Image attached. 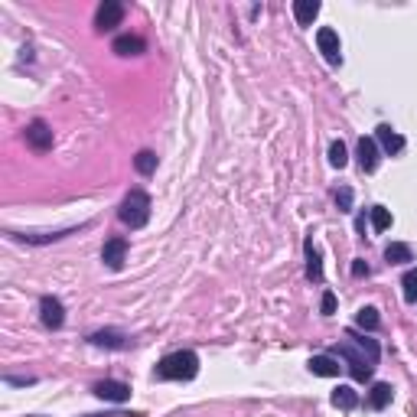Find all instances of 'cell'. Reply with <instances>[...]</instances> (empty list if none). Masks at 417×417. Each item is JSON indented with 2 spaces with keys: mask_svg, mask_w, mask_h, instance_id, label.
Instances as JSON below:
<instances>
[{
  "mask_svg": "<svg viewBox=\"0 0 417 417\" xmlns=\"http://www.w3.org/2000/svg\"><path fill=\"white\" fill-rule=\"evenodd\" d=\"M346 339L349 342L336 346L333 352L349 362V372H352L356 381H368L372 372H375V362H378V342L375 339H365V336H356L352 329L346 333Z\"/></svg>",
  "mask_w": 417,
  "mask_h": 417,
  "instance_id": "cell-1",
  "label": "cell"
},
{
  "mask_svg": "<svg viewBox=\"0 0 417 417\" xmlns=\"http://www.w3.org/2000/svg\"><path fill=\"white\" fill-rule=\"evenodd\" d=\"M196 375H199V356L189 352V349L163 356L157 362V372H153V378H160V381H189Z\"/></svg>",
  "mask_w": 417,
  "mask_h": 417,
  "instance_id": "cell-2",
  "label": "cell"
},
{
  "mask_svg": "<svg viewBox=\"0 0 417 417\" xmlns=\"http://www.w3.org/2000/svg\"><path fill=\"white\" fill-rule=\"evenodd\" d=\"M121 222L124 225H130V229H144L150 219V196L144 192V189H130L128 196H124V202H121Z\"/></svg>",
  "mask_w": 417,
  "mask_h": 417,
  "instance_id": "cell-3",
  "label": "cell"
},
{
  "mask_svg": "<svg viewBox=\"0 0 417 417\" xmlns=\"http://www.w3.org/2000/svg\"><path fill=\"white\" fill-rule=\"evenodd\" d=\"M121 20H124V7H121L118 0H105L98 7V13H95V30L108 33L114 26H121Z\"/></svg>",
  "mask_w": 417,
  "mask_h": 417,
  "instance_id": "cell-4",
  "label": "cell"
},
{
  "mask_svg": "<svg viewBox=\"0 0 417 417\" xmlns=\"http://www.w3.org/2000/svg\"><path fill=\"white\" fill-rule=\"evenodd\" d=\"M317 46H319V52H323V59H326L329 66H339V62H342V46H339V33L333 30V26H323V30L317 33Z\"/></svg>",
  "mask_w": 417,
  "mask_h": 417,
  "instance_id": "cell-5",
  "label": "cell"
},
{
  "mask_svg": "<svg viewBox=\"0 0 417 417\" xmlns=\"http://www.w3.org/2000/svg\"><path fill=\"white\" fill-rule=\"evenodd\" d=\"M40 319L46 329H62L66 323V307H62L59 297H43L40 300Z\"/></svg>",
  "mask_w": 417,
  "mask_h": 417,
  "instance_id": "cell-6",
  "label": "cell"
},
{
  "mask_svg": "<svg viewBox=\"0 0 417 417\" xmlns=\"http://www.w3.org/2000/svg\"><path fill=\"white\" fill-rule=\"evenodd\" d=\"M101 261H105L111 271H121L124 268V261H128V241L124 238H108L105 241V248H101Z\"/></svg>",
  "mask_w": 417,
  "mask_h": 417,
  "instance_id": "cell-7",
  "label": "cell"
},
{
  "mask_svg": "<svg viewBox=\"0 0 417 417\" xmlns=\"http://www.w3.org/2000/svg\"><path fill=\"white\" fill-rule=\"evenodd\" d=\"M26 144H30L36 153H46L52 150V130L46 121H33L30 128H26Z\"/></svg>",
  "mask_w": 417,
  "mask_h": 417,
  "instance_id": "cell-8",
  "label": "cell"
},
{
  "mask_svg": "<svg viewBox=\"0 0 417 417\" xmlns=\"http://www.w3.org/2000/svg\"><path fill=\"white\" fill-rule=\"evenodd\" d=\"M358 167H362V173H375L378 169V140L358 137Z\"/></svg>",
  "mask_w": 417,
  "mask_h": 417,
  "instance_id": "cell-9",
  "label": "cell"
},
{
  "mask_svg": "<svg viewBox=\"0 0 417 417\" xmlns=\"http://www.w3.org/2000/svg\"><path fill=\"white\" fill-rule=\"evenodd\" d=\"M91 391H95L101 401H114V404H121V401H128L130 397V388L124 385V381H98Z\"/></svg>",
  "mask_w": 417,
  "mask_h": 417,
  "instance_id": "cell-10",
  "label": "cell"
},
{
  "mask_svg": "<svg viewBox=\"0 0 417 417\" xmlns=\"http://www.w3.org/2000/svg\"><path fill=\"white\" fill-rule=\"evenodd\" d=\"M375 137H378V144H381L385 153H401V150H404V137H401L397 130H391L388 124H381V128L375 130Z\"/></svg>",
  "mask_w": 417,
  "mask_h": 417,
  "instance_id": "cell-11",
  "label": "cell"
},
{
  "mask_svg": "<svg viewBox=\"0 0 417 417\" xmlns=\"http://www.w3.org/2000/svg\"><path fill=\"white\" fill-rule=\"evenodd\" d=\"M111 50L118 52V56H140V52H147V43L140 40V36H130L128 33V36H118Z\"/></svg>",
  "mask_w": 417,
  "mask_h": 417,
  "instance_id": "cell-12",
  "label": "cell"
},
{
  "mask_svg": "<svg viewBox=\"0 0 417 417\" xmlns=\"http://www.w3.org/2000/svg\"><path fill=\"white\" fill-rule=\"evenodd\" d=\"M294 17L300 26H310L319 17V3L317 0H294Z\"/></svg>",
  "mask_w": 417,
  "mask_h": 417,
  "instance_id": "cell-13",
  "label": "cell"
},
{
  "mask_svg": "<svg viewBox=\"0 0 417 417\" xmlns=\"http://www.w3.org/2000/svg\"><path fill=\"white\" fill-rule=\"evenodd\" d=\"M91 342L95 346H105V349H128V336H121L114 329H101V333H91Z\"/></svg>",
  "mask_w": 417,
  "mask_h": 417,
  "instance_id": "cell-14",
  "label": "cell"
},
{
  "mask_svg": "<svg viewBox=\"0 0 417 417\" xmlns=\"http://www.w3.org/2000/svg\"><path fill=\"white\" fill-rule=\"evenodd\" d=\"M310 372L319 378H336L339 375V365L333 356H313L310 358Z\"/></svg>",
  "mask_w": 417,
  "mask_h": 417,
  "instance_id": "cell-15",
  "label": "cell"
},
{
  "mask_svg": "<svg viewBox=\"0 0 417 417\" xmlns=\"http://www.w3.org/2000/svg\"><path fill=\"white\" fill-rule=\"evenodd\" d=\"M391 395H395V388L388 385V381H378V385L372 388V395H368V404L375 407V411H385V407L391 404Z\"/></svg>",
  "mask_w": 417,
  "mask_h": 417,
  "instance_id": "cell-16",
  "label": "cell"
},
{
  "mask_svg": "<svg viewBox=\"0 0 417 417\" xmlns=\"http://www.w3.org/2000/svg\"><path fill=\"white\" fill-rule=\"evenodd\" d=\"M385 261L388 264H407V261H414V251H411V245H404V241H395V245L385 248Z\"/></svg>",
  "mask_w": 417,
  "mask_h": 417,
  "instance_id": "cell-17",
  "label": "cell"
},
{
  "mask_svg": "<svg viewBox=\"0 0 417 417\" xmlns=\"http://www.w3.org/2000/svg\"><path fill=\"white\" fill-rule=\"evenodd\" d=\"M333 404H336L339 411H352V407L358 404V395L349 385H339L336 391H333Z\"/></svg>",
  "mask_w": 417,
  "mask_h": 417,
  "instance_id": "cell-18",
  "label": "cell"
},
{
  "mask_svg": "<svg viewBox=\"0 0 417 417\" xmlns=\"http://www.w3.org/2000/svg\"><path fill=\"white\" fill-rule=\"evenodd\" d=\"M307 278L310 280H323V264H319V251L313 248V241H307Z\"/></svg>",
  "mask_w": 417,
  "mask_h": 417,
  "instance_id": "cell-19",
  "label": "cell"
},
{
  "mask_svg": "<svg viewBox=\"0 0 417 417\" xmlns=\"http://www.w3.org/2000/svg\"><path fill=\"white\" fill-rule=\"evenodd\" d=\"M134 167H137V173L150 176V173L157 169V153H153V150H140L137 157H134Z\"/></svg>",
  "mask_w": 417,
  "mask_h": 417,
  "instance_id": "cell-20",
  "label": "cell"
},
{
  "mask_svg": "<svg viewBox=\"0 0 417 417\" xmlns=\"http://www.w3.org/2000/svg\"><path fill=\"white\" fill-rule=\"evenodd\" d=\"M329 163L336 169H342L349 163V153H346V144H342V140H333V144H329Z\"/></svg>",
  "mask_w": 417,
  "mask_h": 417,
  "instance_id": "cell-21",
  "label": "cell"
},
{
  "mask_svg": "<svg viewBox=\"0 0 417 417\" xmlns=\"http://www.w3.org/2000/svg\"><path fill=\"white\" fill-rule=\"evenodd\" d=\"M356 323L362 329H368V333H372V329H378V310L375 307H362L356 313Z\"/></svg>",
  "mask_w": 417,
  "mask_h": 417,
  "instance_id": "cell-22",
  "label": "cell"
},
{
  "mask_svg": "<svg viewBox=\"0 0 417 417\" xmlns=\"http://www.w3.org/2000/svg\"><path fill=\"white\" fill-rule=\"evenodd\" d=\"M372 229H375V232H388V229H391V212H388L385 206L372 208Z\"/></svg>",
  "mask_w": 417,
  "mask_h": 417,
  "instance_id": "cell-23",
  "label": "cell"
},
{
  "mask_svg": "<svg viewBox=\"0 0 417 417\" xmlns=\"http://www.w3.org/2000/svg\"><path fill=\"white\" fill-rule=\"evenodd\" d=\"M401 287H404V300L407 303H417V268H411L401 278Z\"/></svg>",
  "mask_w": 417,
  "mask_h": 417,
  "instance_id": "cell-24",
  "label": "cell"
},
{
  "mask_svg": "<svg viewBox=\"0 0 417 417\" xmlns=\"http://www.w3.org/2000/svg\"><path fill=\"white\" fill-rule=\"evenodd\" d=\"M336 206H339V212H352V189L349 186H342L336 192Z\"/></svg>",
  "mask_w": 417,
  "mask_h": 417,
  "instance_id": "cell-25",
  "label": "cell"
},
{
  "mask_svg": "<svg viewBox=\"0 0 417 417\" xmlns=\"http://www.w3.org/2000/svg\"><path fill=\"white\" fill-rule=\"evenodd\" d=\"M319 310H323V317H333V313H336V297H333V294H323V303H319Z\"/></svg>",
  "mask_w": 417,
  "mask_h": 417,
  "instance_id": "cell-26",
  "label": "cell"
},
{
  "mask_svg": "<svg viewBox=\"0 0 417 417\" xmlns=\"http://www.w3.org/2000/svg\"><path fill=\"white\" fill-rule=\"evenodd\" d=\"M352 274H356V278H362V274H368V264H362V261H356V264H352Z\"/></svg>",
  "mask_w": 417,
  "mask_h": 417,
  "instance_id": "cell-27",
  "label": "cell"
},
{
  "mask_svg": "<svg viewBox=\"0 0 417 417\" xmlns=\"http://www.w3.org/2000/svg\"><path fill=\"white\" fill-rule=\"evenodd\" d=\"M108 417H134V414H108Z\"/></svg>",
  "mask_w": 417,
  "mask_h": 417,
  "instance_id": "cell-28",
  "label": "cell"
}]
</instances>
